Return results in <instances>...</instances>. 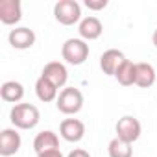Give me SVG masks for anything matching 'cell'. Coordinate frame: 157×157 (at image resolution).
<instances>
[{"label": "cell", "instance_id": "4", "mask_svg": "<svg viewBox=\"0 0 157 157\" xmlns=\"http://www.w3.org/2000/svg\"><path fill=\"white\" fill-rule=\"evenodd\" d=\"M54 17L63 26H72L82 21V6L76 0H59L54 6Z\"/></svg>", "mask_w": 157, "mask_h": 157}, {"label": "cell", "instance_id": "15", "mask_svg": "<svg viewBox=\"0 0 157 157\" xmlns=\"http://www.w3.org/2000/svg\"><path fill=\"white\" fill-rule=\"evenodd\" d=\"M35 94H37V98H39L41 102L48 104V102L57 100V96H59V89H57L50 80H46L44 76H39V78H37V82H35Z\"/></svg>", "mask_w": 157, "mask_h": 157}, {"label": "cell", "instance_id": "1", "mask_svg": "<svg viewBox=\"0 0 157 157\" xmlns=\"http://www.w3.org/2000/svg\"><path fill=\"white\" fill-rule=\"evenodd\" d=\"M10 120L19 129H32L39 124L41 113L33 104H17L10 111Z\"/></svg>", "mask_w": 157, "mask_h": 157}, {"label": "cell", "instance_id": "10", "mask_svg": "<svg viewBox=\"0 0 157 157\" xmlns=\"http://www.w3.org/2000/svg\"><path fill=\"white\" fill-rule=\"evenodd\" d=\"M22 19V6L19 0H0V22L11 26Z\"/></svg>", "mask_w": 157, "mask_h": 157}, {"label": "cell", "instance_id": "12", "mask_svg": "<svg viewBox=\"0 0 157 157\" xmlns=\"http://www.w3.org/2000/svg\"><path fill=\"white\" fill-rule=\"evenodd\" d=\"M78 32H80V37L83 41H94L102 35L104 32V24L98 17L94 15H89L85 19L80 21V26H78Z\"/></svg>", "mask_w": 157, "mask_h": 157}, {"label": "cell", "instance_id": "3", "mask_svg": "<svg viewBox=\"0 0 157 157\" xmlns=\"http://www.w3.org/2000/svg\"><path fill=\"white\" fill-rule=\"evenodd\" d=\"M61 57L68 65H83L89 57V44L83 39H67L61 46Z\"/></svg>", "mask_w": 157, "mask_h": 157}, {"label": "cell", "instance_id": "6", "mask_svg": "<svg viewBox=\"0 0 157 157\" xmlns=\"http://www.w3.org/2000/svg\"><path fill=\"white\" fill-rule=\"evenodd\" d=\"M59 135L67 142H80L85 137V124L80 118H65L59 124Z\"/></svg>", "mask_w": 157, "mask_h": 157}, {"label": "cell", "instance_id": "9", "mask_svg": "<svg viewBox=\"0 0 157 157\" xmlns=\"http://www.w3.org/2000/svg\"><path fill=\"white\" fill-rule=\"evenodd\" d=\"M8 41L15 50H28L35 44V32L26 26H21V28H15L10 32Z\"/></svg>", "mask_w": 157, "mask_h": 157}, {"label": "cell", "instance_id": "7", "mask_svg": "<svg viewBox=\"0 0 157 157\" xmlns=\"http://www.w3.org/2000/svg\"><path fill=\"white\" fill-rule=\"evenodd\" d=\"M41 76H44L46 80H50L57 89H61V87L65 89L67 80H68V70H67V67L61 61H50V63L44 65Z\"/></svg>", "mask_w": 157, "mask_h": 157}, {"label": "cell", "instance_id": "14", "mask_svg": "<svg viewBox=\"0 0 157 157\" xmlns=\"http://www.w3.org/2000/svg\"><path fill=\"white\" fill-rule=\"evenodd\" d=\"M157 80V74L151 63L140 61L137 63V78H135V85H139L140 89H150Z\"/></svg>", "mask_w": 157, "mask_h": 157}, {"label": "cell", "instance_id": "16", "mask_svg": "<svg viewBox=\"0 0 157 157\" xmlns=\"http://www.w3.org/2000/svg\"><path fill=\"white\" fill-rule=\"evenodd\" d=\"M0 96H2L4 102L17 105V102H21L24 98V87L19 82H4L2 87H0Z\"/></svg>", "mask_w": 157, "mask_h": 157}, {"label": "cell", "instance_id": "17", "mask_svg": "<svg viewBox=\"0 0 157 157\" xmlns=\"http://www.w3.org/2000/svg\"><path fill=\"white\" fill-rule=\"evenodd\" d=\"M115 78H117V82H118L122 87L133 85V83H135V78H137V63L126 59V61L120 65V68L117 70Z\"/></svg>", "mask_w": 157, "mask_h": 157}, {"label": "cell", "instance_id": "19", "mask_svg": "<svg viewBox=\"0 0 157 157\" xmlns=\"http://www.w3.org/2000/svg\"><path fill=\"white\" fill-rule=\"evenodd\" d=\"M85 6L93 11H100L107 6V0H85Z\"/></svg>", "mask_w": 157, "mask_h": 157}, {"label": "cell", "instance_id": "18", "mask_svg": "<svg viewBox=\"0 0 157 157\" xmlns=\"http://www.w3.org/2000/svg\"><path fill=\"white\" fill-rule=\"evenodd\" d=\"M107 153L109 157H133V148L129 142H124L118 137H115L107 146Z\"/></svg>", "mask_w": 157, "mask_h": 157}, {"label": "cell", "instance_id": "13", "mask_svg": "<svg viewBox=\"0 0 157 157\" xmlns=\"http://www.w3.org/2000/svg\"><path fill=\"white\" fill-rule=\"evenodd\" d=\"M33 150L35 153H44V151H52V150H59V139L54 131L44 129L41 133H37V137L33 139Z\"/></svg>", "mask_w": 157, "mask_h": 157}, {"label": "cell", "instance_id": "5", "mask_svg": "<svg viewBox=\"0 0 157 157\" xmlns=\"http://www.w3.org/2000/svg\"><path fill=\"white\" fill-rule=\"evenodd\" d=\"M115 131H117V137H118L120 140L133 144V142L140 137L142 126H140V122H139L135 117L126 115V117L118 118V122H117V126H115Z\"/></svg>", "mask_w": 157, "mask_h": 157}, {"label": "cell", "instance_id": "8", "mask_svg": "<svg viewBox=\"0 0 157 157\" xmlns=\"http://www.w3.org/2000/svg\"><path fill=\"white\" fill-rule=\"evenodd\" d=\"M21 144H22V139L17 129H11V128L2 129V133H0V155L2 157L15 155L21 150Z\"/></svg>", "mask_w": 157, "mask_h": 157}, {"label": "cell", "instance_id": "22", "mask_svg": "<svg viewBox=\"0 0 157 157\" xmlns=\"http://www.w3.org/2000/svg\"><path fill=\"white\" fill-rule=\"evenodd\" d=\"M151 43L155 44V48H157V30L153 32V35H151Z\"/></svg>", "mask_w": 157, "mask_h": 157}, {"label": "cell", "instance_id": "20", "mask_svg": "<svg viewBox=\"0 0 157 157\" xmlns=\"http://www.w3.org/2000/svg\"><path fill=\"white\" fill-rule=\"evenodd\" d=\"M67 157H91V153L87 150H83V148H74Z\"/></svg>", "mask_w": 157, "mask_h": 157}, {"label": "cell", "instance_id": "21", "mask_svg": "<svg viewBox=\"0 0 157 157\" xmlns=\"http://www.w3.org/2000/svg\"><path fill=\"white\" fill-rule=\"evenodd\" d=\"M37 157H63V153L59 150H52V151H44V153H39Z\"/></svg>", "mask_w": 157, "mask_h": 157}, {"label": "cell", "instance_id": "11", "mask_svg": "<svg viewBox=\"0 0 157 157\" xmlns=\"http://www.w3.org/2000/svg\"><path fill=\"white\" fill-rule=\"evenodd\" d=\"M124 61H126V56H124L120 50L109 48V50H105V52L100 56V68L104 70V74L115 76L117 70L120 68V65H122Z\"/></svg>", "mask_w": 157, "mask_h": 157}, {"label": "cell", "instance_id": "2", "mask_svg": "<svg viewBox=\"0 0 157 157\" xmlns=\"http://www.w3.org/2000/svg\"><path fill=\"white\" fill-rule=\"evenodd\" d=\"M56 107L63 115H76V113H80L82 107H83V94H82V91L76 89V87L61 89L59 96L56 100Z\"/></svg>", "mask_w": 157, "mask_h": 157}]
</instances>
